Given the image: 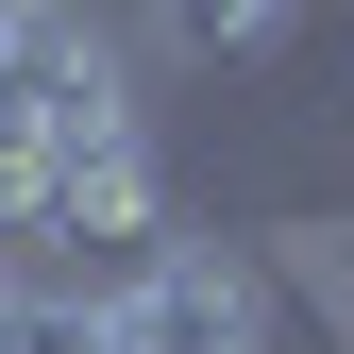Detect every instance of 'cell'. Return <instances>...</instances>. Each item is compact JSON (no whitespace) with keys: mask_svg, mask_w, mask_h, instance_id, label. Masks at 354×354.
Wrapping results in <instances>:
<instances>
[{"mask_svg":"<svg viewBox=\"0 0 354 354\" xmlns=\"http://www.w3.org/2000/svg\"><path fill=\"white\" fill-rule=\"evenodd\" d=\"M186 51H203V68H270L287 17H270V0H236V17H186Z\"/></svg>","mask_w":354,"mask_h":354,"instance_id":"6da1fadb","label":"cell"},{"mask_svg":"<svg viewBox=\"0 0 354 354\" xmlns=\"http://www.w3.org/2000/svg\"><path fill=\"white\" fill-rule=\"evenodd\" d=\"M0 354H118V337H102V304H17Z\"/></svg>","mask_w":354,"mask_h":354,"instance_id":"7a4b0ae2","label":"cell"}]
</instances>
